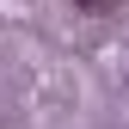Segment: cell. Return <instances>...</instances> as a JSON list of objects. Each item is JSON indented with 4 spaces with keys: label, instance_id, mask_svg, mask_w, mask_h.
Wrapping results in <instances>:
<instances>
[{
    "label": "cell",
    "instance_id": "obj_1",
    "mask_svg": "<svg viewBox=\"0 0 129 129\" xmlns=\"http://www.w3.org/2000/svg\"><path fill=\"white\" fill-rule=\"evenodd\" d=\"M74 6H80V12H111L117 0H74Z\"/></svg>",
    "mask_w": 129,
    "mask_h": 129
}]
</instances>
